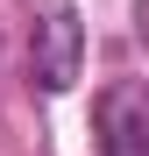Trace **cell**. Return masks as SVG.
Returning a JSON list of instances; mask_svg holds the SVG:
<instances>
[{
    "instance_id": "cell-1",
    "label": "cell",
    "mask_w": 149,
    "mask_h": 156,
    "mask_svg": "<svg viewBox=\"0 0 149 156\" xmlns=\"http://www.w3.org/2000/svg\"><path fill=\"white\" fill-rule=\"evenodd\" d=\"M29 71L43 92H71L78 85V64H85V21H78V0H29Z\"/></svg>"
},
{
    "instance_id": "cell-2",
    "label": "cell",
    "mask_w": 149,
    "mask_h": 156,
    "mask_svg": "<svg viewBox=\"0 0 149 156\" xmlns=\"http://www.w3.org/2000/svg\"><path fill=\"white\" fill-rule=\"evenodd\" d=\"M92 142L99 156H149V85L114 78L92 99Z\"/></svg>"
},
{
    "instance_id": "cell-3",
    "label": "cell",
    "mask_w": 149,
    "mask_h": 156,
    "mask_svg": "<svg viewBox=\"0 0 149 156\" xmlns=\"http://www.w3.org/2000/svg\"><path fill=\"white\" fill-rule=\"evenodd\" d=\"M142 29H149V21H142Z\"/></svg>"
}]
</instances>
